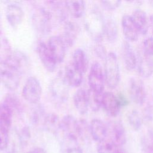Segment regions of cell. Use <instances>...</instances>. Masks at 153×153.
Listing matches in <instances>:
<instances>
[{
  "label": "cell",
  "mask_w": 153,
  "mask_h": 153,
  "mask_svg": "<svg viewBox=\"0 0 153 153\" xmlns=\"http://www.w3.org/2000/svg\"><path fill=\"white\" fill-rule=\"evenodd\" d=\"M104 75L105 83L108 87L114 89L118 85L120 81V71L116 54L109 52L105 59Z\"/></svg>",
  "instance_id": "6da1fadb"
},
{
  "label": "cell",
  "mask_w": 153,
  "mask_h": 153,
  "mask_svg": "<svg viewBox=\"0 0 153 153\" xmlns=\"http://www.w3.org/2000/svg\"><path fill=\"white\" fill-rule=\"evenodd\" d=\"M90 90L97 93H103L105 84L104 71L101 65L94 62L90 68L88 76Z\"/></svg>",
  "instance_id": "7a4b0ae2"
},
{
  "label": "cell",
  "mask_w": 153,
  "mask_h": 153,
  "mask_svg": "<svg viewBox=\"0 0 153 153\" xmlns=\"http://www.w3.org/2000/svg\"><path fill=\"white\" fill-rule=\"evenodd\" d=\"M42 95V87L39 81L34 76H30L25 83L22 96L27 102L32 104L38 103Z\"/></svg>",
  "instance_id": "3957f363"
},
{
  "label": "cell",
  "mask_w": 153,
  "mask_h": 153,
  "mask_svg": "<svg viewBox=\"0 0 153 153\" xmlns=\"http://www.w3.org/2000/svg\"><path fill=\"white\" fill-rule=\"evenodd\" d=\"M0 65H3L22 75L27 70L29 62L27 56L23 53L20 51H13L9 58L4 63Z\"/></svg>",
  "instance_id": "277c9868"
},
{
  "label": "cell",
  "mask_w": 153,
  "mask_h": 153,
  "mask_svg": "<svg viewBox=\"0 0 153 153\" xmlns=\"http://www.w3.org/2000/svg\"><path fill=\"white\" fill-rule=\"evenodd\" d=\"M128 93L131 100L136 105H142L146 98V91L143 81L137 78H131L128 82Z\"/></svg>",
  "instance_id": "5b68a950"
},
{
  "label": "cell",
  "mask_w": 153,
  "mask_h": 153,
  "mask_svg": "<svg viewBox=\"0 0 153 153\" xmlns=\"http://www.w3.org/2000/svg\"><path fill=\"white\" fill-rule=\"evenodd\" d=\"M51 19V14L44 8L37 9L32 16V23L35 28L43 33L49 32Z\"/></svg>",
  "instance_id": "8992f818"
},
{
  "label": "cell",
  "mask_w": 153,
  "mask_h": 153,
  "mask_svg": "<svg viewBox=\"0 0 153 153\" xmlns=\"http://www.w3.org/2000/svg\"><path fill=\"white\" fill-rule=\"evenodd\" d=\"M85 20V26L88 32L94 38L100 39L104 34L105 24L101 16L96 13H91Z\"/></svg>",
  "instance_id": "52a82bcc"
},
{
  "label": "cell",
  "mask_w": 153,
  "mask_h": 153,
  "mask_svg": "<svg viewBox=\"0 0 153 153\" xmlns=\"http://www.w3.org/2000/svg\"><path fill=\"white\" fill-rule=\"evenodd\" d=\"M102 107L109 116L115 117L119 114L122 106L118 97L107 91L102 94Z\"/></svg>",
  "instance_id": "ba28073f"
},
{
  "label": "cell",
  "mask_w": 153,
  "mask_h": 153,
  "mask_svg": "<svg viewBox=\"0 0 153 153\" xmlns=\"http://www.w3.org/2000/svg\"><path fill=\"white\" fill-rule=\"evenodd\" d=\"M60 130L64 133L65 136L78 140L79 124V121L71 115H66L60 120Z\"/></svg>",
  "instance_id": "9c48e42d"
},
{
  "label": "cell",
  "mask_w": 153,
  "mask_h": 153,
  "mask_svg": "<svg viewBox=\"0 0 153 153\" xmlns=\"http://www.w3.org/2000/svg\"><path fill=\"white\" fill-rule=\"evenodd\" d=\"M37 52L45 69L50 72H53L56 69L58 63L50 52L47 44L42 42L39 43L37 47Z\"/></svg>",
  "instance_id": "30bf717a"
},
{
  "label": "cell",
  "mask_w": 153,
  "mask_h": 153,
  "mask_svg": "<svg viewBox=\"0 0 153 153\" xmlns=\"http://www.w3.org/2000/svg\"><path fill=\"white\" fill-rule=\"evenodd\" d=\"M47 45L57 63H62L65 59L67 48L62 38L60 36H52Z\"/></svg>",
  "instance_id": "8fae6325"
},
{
  "label": "cell",
  "mask_w": 153,
  "mask_h": 153,
  "mask_svg": "<svg viewBox=\"0 0 153 153\" xmlns=\"http://www.w3.org/2000/svg\"><path fill=\"white\" fill-rule=\"evenodd\" d=\"M21 75L8 68L3 65H0V81L10 90H16L20 83Z\"/></svg>",
  "instance_id": "7c38bea8"
},
{
  "label": "cell",
  "mask_w": 153,
  "mask_h": 153,
  "mask_svg": "<svg viewBox=\"0 0 153 153\" xmlns=\"http://www.w3.org/2000/svg\"><path fill=\"white\" fill-rule=\"evenodd\" d=\"M69 85L65 81L63 76L56 78L51 83L50 92L54 99L60 102H64L68 95Z\"/></svg>",
  "instance_id": "4fadbf2b"
},
{
  "label": "cell",
  "mask_w": 153,
  "mask_h": 153,
  "mask_svg": "<svg viewBox=\"0 0 153 153\" xmlns=\"http://www.w3.org/2000/svg\"><path fill=\"white\" fill-rule=\"evenodd\" d=\"M121 27L123 35L128 42H135L138 39L140 33L130 16H123Z\"/></svg>",
  "instance_id": "5bb4252c"
},
{
  "label": "cell",
  "mask_w": 153,
  "mask_h": 153,
  "mask_svg": "<svg viewBox=\"0 0 153 153\" xmlns=\"http://www.w3.org/2000/svg\"><path fill=\"white\" fill-rule=\"evenodd\" d=\"M83 74L80 72L70 62L65 68L63 78L70 87H78L82 82Z\"/></svg>",
  "instance_id": "9a60e30c"
},
{
  "label": "cell",
  "mask_w": 153,
  "mask_h": 153,
  "mask_svg": "<svg viewBox=\"0 0 153 153\" xmlns=\"http://www.w3.org/2000/svg\"><path fill=\"white\" fill-rule=\"evenodd\" d=\"M5 16L10 25L13 28H16L23 20L24 12L18 5L11 4L6 8Z\"/></svg>",
  "instance_id": "2e32d148"
},
{
  "label": "cell",
  "mask_w": 153,
  "mask_h": 153,
  "mask_svg": "<svg viewBox=\"0 0 153 153\" xmlns=\"http://www.w3.org/2000/svg\"><path fill=\"white\" fill-rule=\"evenodd\" d=\"M89 126L90 134L94 140L98 143L106 139L108 134V128L102 120L97 118L93 119Z\"/></svg>",
  "instance_id": "e0dca14e"
},
{
  "label": "cell",
  "mask_w": 153,
  "mask_h": 153,
  "mask_svg": "<svg viewBox=\"0 0 153 153\" xmlns=\"http://www.w3.org/2000/svg\"><path fill=\"white\" fill-rule=\"evenodd\" d=\"M121 52L123 60L126 69L128 71L134 70L137 66V57L128 41H125L123 44Z\"/></svg>",
  "instance_id": "ac0fdd59"
},
{
  "label": "cell",
  "mask_w": 153,
  "mask_h": 153,
  "mask_svg": "<svg viewBox=\"0 0 153 153\" xmlns=\"http://www.w3.org/2000/svg\"><path fill=\"white\" fill-rule=\"evenodd\" d=\"M73 100L77 111L81 115L85 114L90 107L88 90L84 88L78 89L74 95Z\"/></svg>",
  "instance_id": "d6986e66"
},
{
  "label": "cell",
  "mask_w": 153,
  "mask_h": 153,
  "mask_svg": "<svg viewBox=\"0 0 153 153\" xmlns=\"http://www.w3.org/2000/svg\"><path fill=\"white\" fill-rule=\"evenodd\" d=\"M136 67L141 77L144 78L150 77L153 74V57L142 52L137 59Z\"/></svg>",
  "instance_id": "ffe728a7"
},
{
  "label": "cell",
  "mask_w": 153,
  "mask_h": 153,
  "mask_svg": "<svg viewBox=\"0 0 153 153\" xmlns=\"http://www.w3.org/2000/svg\"><path fill=\"white\" fill-rule=\"evenodd\" d=\"M79 27L78 25L73 22H67L65 23L64 27V33L61 36L66 46L71 47L79 32Z\"/></svg>",
  "instance_id": "44dd1931"
},
{
  "label": "cell",
  "mask_w": 153,
  "mask_h": 153,
  "mask_svg": "<svg viewBox=\"0 0 153 153\" xmlns=\"http://www.w3.org/2000/svg\"><path fill=\"white\" fill-rule=\"evenodd\" d=\"M131 17L139 33L146 35L149 28V20L146 13L140 9H136L133 12Z\"/></svg>",
  "instance_id": "7402d4cb"
},
{
  "label": "cell",
  "mask_w": 153,
  "mask_h": 153,
  "mask_svg": "<svg viewBox=\"0 0 153 153\" xmlns=\"http://www.w3.org/2000/svg\"><path fill=\"white\" fill-rule=\"evenodd\" d=\"M111 140L120 146L126 142V134L123 123L120 121H114L111 124Z\"/></svg>",
  "instance_id": "603a6c76"
},
{
  "label": "cell",
  "mask_w": 153,
  "mask_h": 153,
  "mask_svg": "<svg viewBox=\"0 0 153 153\" xmlns=\"http://www.w3.org/2000/svg\"><path fill=\"white\" fill-rule=\"evenodd\" d=\"M72 62L74 66L83 75L88 68V60L85 51L81 48H77L72 55Z\"/></svg>",
  "instance_id": "cb8c5ba5"
},
{
  "label": "cell",
  "mask_w": 153,
  "mask_h": 153,
  "mask_svg": "<svg viewBox=\"0 0 153 153\" xmlns=\"http://www.w3.org/2000/svg\"><path fill=\"white\" fill-rule=\"evenodd\" d=\"M65 5L68 13L75 18L81 17L85 10L84 0H65Z\"/></svg>",
  "instance_id": "d4e9b609"
},
{
  "label": "cell",
  "mask_w": 153,
  "mask_h": 153,
  "mask_svg": "<svg viewBox=\"0 0 153 153\" xmlns=\"http://www.w3.org/2000/svg\"><path fill=\"white\" fill-rule=\"evenodd\" d=\"M13 111L4 102L0 103V128L10 130L12 124Z\"/></svg>",
  "instance_id": "484cf974"
},
{
  "label": "cell",
  "mask_w": 153,
  "mask_h": 153,
  "mask_svg": "<svg viewBox=\"0 0 153 153\" xmlns=\"http://www.w3.org/2000/svg\"><path fill=\"white\" fill-rule=\"evenodd\" d=\"M113 140L105 139L98 142L97 145V153H125L124 149Z\"/></svg>",
  "instance_id": "4316f807"
},
{
  "label": "cell",
  "mask_w": 153,
  "mask_h": 153,
  "mask_svg": "<svg viewBox=\"0 0 153 153\" xmlns=\"http://www.w3.org/2000/svg\"><path fill=\"white\" fill-rule=\"evenodd\" d=\"M12 52L8 38L0 32V64L4 63L9 58Z\"/></svg>",
  "instance_id": "83f0119b"
},
{
  "label": "cell",
  "mask_w": 153,
  "mask_h": 153,
  "mask_svg": "<svg viewBox=\"0 0 153 153\" xmlns=\"http://www.w3.org/2000/svg\"><path fill=\"white\" fill-rule=\"evenodd\" d=\"M63 153H82L78 140L65 137L62 145Z\"/></svg>",
  "instance_id": "f1b7e54d"
},
{
  "label": "cell",
  "mask_w": 153,
  "mask_h": 153,
  "mask_svg": "<svg viewBox=\"0 0 153 153\" xmlns=\"http://www.w3.org/2000/svg\"><path fill=\"white\" fill-rule=\"evenodd\" d=\"M128 121L134 131H139L141 128L143 123V117L137 110H132L128 115Z\"/></svg>",
  "instance_id": "f546056e"
},
{
  "label": "cell",
  "mask_w": 153,
  "mask_h": 153,
  "mask_svg": "<svg viewBox=\"0 0 153 153\" xmlns=\"http://www.w3.org/2000/svg\"><path fill=\"white\" fill-rule=\"evenodd\" d=\"M44 126L48 131L56 133L59 129L60 130V120L55 114H50L44 118Z\"/></svg>",
  "instance_id": "4dcf8cb0"
},
{
  "label": "cell",
  "mask_w": 153,
  "mask_h": 153,
  "mask_svg": "<svg viewBox=\"0 0 153 153\" xmlns=\"http://www.w3.org/2000/svg\"><path fill=\"white\" fill-rule=\"evenodd\" d=\"M104 34L110 42H114L117 39L118 28L113 20H109L105 24Z\"/></svg>",
  "instance_id": "1f68e13d"
},
{
  "label": "cell",
  "mask_w": 153,
  "mask_h": 153,
  "mask_svg": "<svg viewBox=\"0 0 153 153\" xmlns=\"http://www.w3.org/2000/svg\"><path fill=\"white\" fill-rule=\"evenodd\" d=\"M89 106L94 111H98L102 107V96L103 93H97L88 90Z\"/></svg>",
  "instance_id": "d6a6232c"
},
{
  "label": "cell",
  "mask_w": 153,
  "mask_h": 153,
  "mask_svg": "<svg viewBox=\"0 0 153 153\" xmlns=\"http://www.w3.org/2000/svg\"><path fill=\"white\" fill-rule=\"evenodd\" d=\"M141 145L143 150L146 153H152L153 152V134L147 132L141 140Z\"/></svg>",
  "instance_id": "836d02e7"
},
{
  "label": "cell",
  "mask_w": 153,
  "mask_h": 153,
  "mask_svg": "<svg viewBox=\"0 0 153 153\" xmlns=\"http://www.w3.org/2000/svg\"><path fill=\"white\" fill-rule=\"evenodd\" d=\"M9 142V131L0 128V151L7 148Z\"/></svg>",
  "instance_id": "e575fe53"
},
{
  "label": "cell",
  "mask_w": 153,
  "mask_h": 153,
  "mask_svg": "<svg viewBox=\"0 0 153 153\" xmlns=\"http://www.w3.org/2000/svg\"><path fill=\"white\" fill-rule=\"evenodd\" d=\"M142 52L148 56L153 57V38H148L144 41Z\"/></svg>",
  "instance_id": "d590c367"
},
{
  "label": "cell",
  "mask_w": 153,
  "mask_h": 153,
  "mask_svg": "<svg viewBox=\"0 0 153 153\" xmlns=\"http://www.w3.org/2000/svg\"><path fill=\"white\" fill-rule=\"evenodd\" d=\"M100 1L106 8L114 10L119 7L121 0H100Z\"/></svg>",
  "instance_id": "8d00e7d4"
},
{
  "label": "cell",
  "mask_w": 153,
  "mask_h": 153,
  "mask_svg": "<svg viewBox=\"0 0 153 153\" xmlns=\"http://www.w3.org/2000/svg\"><path fill=\"white\" fill-rule=\"evenodd\" d=\"M96 53L97 54V55L100 57V58L103 59H105V57L107 56V54L106 53V50L104 48V47H102V46H99L97 48V50H96Z\"/></svg>",
  "instance_id": "74e56055"
},
{
  "label": "cell",
  "mask_w": 153,
  "mask_h": 153,
  "mask_svg": "<svg viewBox=\"0 0 153 153\" xmlns=\"http://www.w3.org/2000/svg\"><path fill=\"white\" fill-rule=\"evenodd\" d=\"M118 99H119V101L121 105V106H127V105H128L129 103V102L128 100V99L123 95V94H119L118 96H117Z\"/></svg>",
  "instance_id": "f35d334b"
},
{
  "label": "cell",
  "mask_w": 153,
  "mask_h": 153,
  "mask_svg": "<svg viewBox=\"0 0 153 153\" xmlns=\"http://www.w3.org/2000/svg\"><path fill=\"white\" fill-rule=\"evenodd\" d=\"M28 153H46V152L41 148H35L32 150H30Z\"/></svg>",
  "instance_id": "ab89813d"
},
{
  "label": "cell",
  "mask_w": 153,
  "mask_h": 153,
  "mask_svg": "<svg viewBox=\"0 0 153 153\" xmlns=\"http://www.w3.org/2000/svg\"><path fill=\"white\" fill-rule=\"evenodd\" d=\"M149 27L151 28V32L153 34V15H151L149 18Z\"/></svg>",
  "instance_id": "60d3db41"
},
{
  "label": "cell",
  "mask_w": 153,
  "mask_h": 153,
  "mask_svg": "<svg viewBox=\"0 0 153 153\" xmlns=\"http://www.w3.org/2000/svg\"><path fill=\"white\" fill-rule=\"evenodd\" d=\"M126 1H128V2H132V1H134V0H126Z\"/></svg>",
  "instance_id": "b9f144b4"
}]
</instances>
